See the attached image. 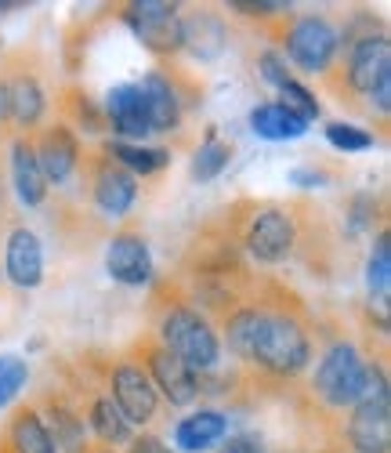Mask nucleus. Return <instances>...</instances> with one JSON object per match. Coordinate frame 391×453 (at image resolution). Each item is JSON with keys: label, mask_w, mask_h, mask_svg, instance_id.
Listing matches in <instances>:
<instances>
[{"label": "nucleus", "mask_w": 391, "mask_h": 453, "mask_svg": "<svg viewBox=\"0 0 391 453\" xmlns=\"http://www.w3.org/2000/svg\"><path fill=\"white\" fill-rule=\"evenodd\" d=\"M214 326L221 349L236 359L243 388H297L323 342V319L311 301L272 273H261L250 297Z\"/></svg>", "instance_id": "obj_1"}, {"label": "nucleus", "mask_w": 391, "mask_h": 453, "mask_svg": "<svg viewBox=\"0 0 391 453\" xmlns=\"http://www.w3.org/2000/svg\"><path fill=\"white\" fill-rule=\"evenodd\" d=\"M218 225L243 250L250 265L280 269L301 265L308 276L334 280L348 261L341 257L344 240H351L326 214V207L311 200H232L218 214ZM261 269V273H264ZM348 276V273H344Z\"/></svg>", "instance_id": "obj_2"}, {"label": "nucleus", "mask_w": 391, "mask_h": 453, "mask_svg": "<svg viewBox=\"0 0 391 453\" xmlns=\"http://www.w3.org/2000/svg\"><path fill=\"white\" fill-rule=\"evenodd\" d=\"M370 349H373L370 334H366V342H356L344 326L323 323V342H319L316 363H311V370L304 373V381L294 392L301 421L323 442L334 432V425L363 399L366 377H370Z\"/></svg>", "instance_id": "obj_3"}, {"label": "nucleus", "mask_w": 391, "mask_h": 453, "mask_svg": "<svg viewBox=\"0 0 391 453\" xmlns=\"http://www.w3.org/2000/svg\"><path fill=\"white\" fill-rule=\"evenodd\" d=\"M145 319L149 334L160 345H167L196 377H211L225 363V349L218 326L211 323L207 312L192 305V297L181 290L174 276H160L149 283V301H145Z\"/></svg>", "instance_id": "obj_4"}, {"label": "nucleus", "mask_w": 391, "mask_h": 453, "mask_svg": "<svg viewBox=\"0 0 391 453\" xmlns=\"http://www.w3.org/2000/svg\"><path fill=\"white\" fill-rule=\"evenodd\" d=\"M391 73V41L384 29H373V19H356L341 33V55L323 77L326 95L348 112L366 117V105L380 77Z\"/></svg>", "instance_id": "obj_5"}, {"label": "nucleus", "mask_w": 391, "mask_h": 453, "mask_svg": "<svg viewBox=\"0 0 391 453\" xmlns=\"http://www.w3.org/2000/svg\"><path fill=\"white\" fill-rule=\"evenodd\" d=\"M80 356L98 373L102 388L109 392V399L116 403V410L124 413V421L131 428L145 432V428H152L156 421H160L164 403H160V395H156L152 381L145 377V370L124 349L120 352H112V349H84Z\"/></svg>", "instance_id": "obj_6"}, {"label": "nucleus", "mask_w": 391, "mask_h": 453, "mask_svg": "<svg viewBox=\"0 0 391 453\" xmlns=\"http://www.w3.org/2000/svg\"><path fill=\"white\" fill-rule=\"evenodd\" d=\"M51 109V91L41 73V62L26 51H15L0 62V127L12 134H33Z\"/></svg>", "instance_id": "obj_7"}, {"label": "nucleus", "mask_w": 391, "mask_h": 453, "mask_svg": "<svg viewBox=\"0 0 391 453\" xmlns=\"http://www.w3.org/2000/svg\"><path fill=\"white\" fill-rule=\"evenodd\" d=\"M272 33V41L280 44V55L287 58V65L301 69V73H316L326 77L330 65L341 55V29L316 12H290L280 22L261 26Z\"/></svg>", "instance_id": "obj_8"}, {"label": "nucleus", "mask_w": 391, "mask_h": 453, "mask_svg": "<svg viewBox=\"0 0 391 453\" xmlns=\"http://www.w3.org/2000/svg\"><path fill=\"white\" fill-rule=\"evenodd\" d=\"M124 352L145 370V377L152 381V388H156V395H160V403H167V406H174V410H185V406H196V403L203 399L200 377H196L167 345L156 342V337H152L145 326L131 337Z\"/></svg>", "instance_id": "obj_9"}, {"label": "nucleus", "mask_w": 391, "mask_h": 453, "mask_svg": "<svg viewBox=\"0 0 391 453\" xmlns=\"http://www.w3.org/2000/svg\"><path fill=\"white\" fill-rule=\"evenodd\" d=\"M80 185H84V200L95 207L102 218H127L138 203V178L124 171L102 145L84 149L80 157Z\"/></svg>", "instance_id": "obj_10"}, {"label": "nucleus", "mask_w": 391, "mask_h": 453, "mask_svg": "<svg viewBox=\"0 0 391 453\" xmlns=\"http://www.w3.org/2000/svg\"><path fill=\"white\" fill-rule=\"evenodd\" d=\"M116 19L156 58L171 62L181 51V4H171V0H134V4H120Z\"/></svg>", "instance_id": "obj_11"}, {"label": "nucleus", "mask_w": 391, "mask_h": 453, "mask_svg": "<svg viewBox=\"0 0 391 453\" xmlns=\"http://www.w3.org/2000/svg\"><path fill=\"white\" fill-rule=\"evenodd\" d=\"M29 399H33L36 413H41L44 428L51 432L58 453H88V446H91L88 421H84L80 406H76V399L62 388V381H58L55 373H48L44 385L36 388Z\"/></svg>", "instance_id": "obj_12"}, {"label": "nucleus", "mask_w": 391, "mask_h": 453, "mask_svg": "<svg viewBox=\"0 0 391 453\" xmlns=\"http://www.w3.org/2000/svg\"><path fill=\"white\" fill-rule=\"evenodd\" d=\"M33 149H36V164L48 181V188H62L76 178L80 171V157H84V142L73 127H65L62 120H48L33 131Z\"/></svg>", "instance_id": "obj_13"}, {"label": "nucleus", "mask_w": 391, "mask_h": 453, "mask_svg": "<svg viewBox=\"0 0 391 453\" xmlns=\"http://www.w3.org/2000/svg\"><path fill=\"white\" fill-rule=\"evenodd\" d=\"M105 273L120 283V287H149L152 283V250L145 240L142 225H120L105 247Z\"/></svg>", "instance_id": "obj_14"}, {"label": "nucleus", "mask_w": 391, "mask_h": 453, "mask_svg": "<svg viewBox=\"0 0 391 453\" xmlns=\"http://www.w3.org/2000/svg\"><path fill=\"white\" fill-rule=\"evenodd\" d=\"M102 112H105V124L112 127L116 142H145L152 134L149 127V112H145V98H142V88L138 84H116L105 91V102H102Z\"/></svg>", "instance_id": "obj_15"}, {"label": "nucleus", "mask_w": 391, "mask_h": 453, "mask_svg": "<svg viewBox=\"0 0 391 453\" xmlns=\"http://www.w3.org/2000/svg\"><path fill=\"white\" fill-rule=\"evenodd\" d=\"M8 174H12V188L26 211L44 207L51 188L41 174V164H36V149H33V134H12L8 145Z\"/></svg>", "instance_id": "obj_16"}, {"label": "nucleus", "mask_w": 391, "mask_h": 453, "mask_svg": "<svg viewBox=\"0 0 391 453\" xmlns=\"http://www.w3.org/2000/svg\"><path fill=\"white\" fill-rule=\"evenodd\" d=\"M4 276L19 290H36L44 283V247L41 236L26 225H15L4 236Z\"/></svg>", "instance_id": "obj_17"}, {"label": "nucleus", "mask_w": 391, "mask_h": 453, "mask_svg": "<svg viewBox=\"0 0 391 453\" xmlns=\"http://www.w3.org/2000/svg\"><path fill=\"white\" fill-rule=\"evenodd\" d=\"M0 453H58L33 399L12 406L4 428H0Z\"/></svg>", "instance_id": "obj_18"}, {"label": "nucleus", "mask_w": 391, "mask_h": 453, "mask_svg": "<svg viewBox=\"0 0 391 453\" xmlns=\"http://www.w3.org/2000/svg\"><path fill=\"white\" fill-rule=\"evenodd\" d=\"M225 48H228V26L218 12L211 8L181 12V51H188L200 62H214L225 55Z\"/></svg>", "instance_id": "obj_19"}, {"label": "nucleus", "mask_w": 391, "mask_h": 453, "mask_svg": "<svg viewBox=\"0 0 391 453\" xmlns=\"http://www.w3.org/2000/svg\"><path fill=\"white\" fill-rule=\"evenodd\" d=\"M55 105H58V120L65 127H73V131H88V134H105L109 131L102 105L80 84H65L55 95Z\"/></svg>", "instance_id": "obj_20"}, {"label": "nucleus", "mask_w": 391, "mask_h": 453, "mask_svg": "<svg viewBox=\"0 0 391 453\" xmlns=\"http://www.w3.org/2000/svg\"><path fill=\"white\" fill-rule=\"evenodd\" d=\"M228 432V418L225 410H214V406H200L196 413H188V418L178 421L174 428V439L181 449H192V453H203L207 446L221 442Z\"/></svg>", "instance_id": "obj_21"}, {"label": "nucleus", "mask_w": 391, "mask_h": 453, "mask_svg": "<svg viewBox=\"0 0 391 453\" xmlns=\"http://www.w3.org/2000/svg\"><path fill=\"white\" fill-rule=\"evenodd\" d=\"M366 305L387 312V297H391V233L387 225L373 233V247L366 254Z\"/></svg>", "instance_id": "obj_22"}, {"label": "nucleus", "mask_w": 391, "mask_h": 453, "mask_svg": "<svg viewBox=\"0 0 391 453\" xmlns=\"http://www.w3.org/2000/svg\"><path fill=\"white\" fill-rule=\"evenodd\" d=\"M105 153L120 164L124 171H131L134 178H145V174H160L167 164H171V149H160V145H138V142H116V138H105L102 142Z\"/></svg>", "instance_id": "obj_23"}, {"label": "nucleus", "mask_w": 391, "mask_h": 453, "mask_svg": "<svg viewBox=\"0 0 391 453\" xmlns=\"http://www.w3.org/2000/svg\"><path fill=\"white\" fill-rule=\"evenodd\" d=\"M250 131L268 142H290V138H301L308 124L280 102H261L250 109Z\"/></svg>", "instance_id": "obj_24"}, {"label": "nucleus", "mask_w": 391, "mask_h": 453, "mask_svg": "<svg viewBox=\"0 0 391 453\" xmlns=\"http://www.w3.org/2000/svg\"><path fill=\"white\" fill-rule=\"evenodd\" d=\"M232 164V142H225V138H218L214 131L207 134V142H200V149L192 153V167H188V174H192V181H214L225 167Z\"/></svg>", "instance_id": "obj_25"}, {"label": "nucleus", "mask_w": 391, "mask_h": 453, "mask_svg": "<svg viewBox=\"0 0 391 453\" xmlns=\"http://www.w3.org/2000/svg\"><path fill=\"white\" fill-rule=\"evenodd\" d=\"M29 381V366L22 356H0V410L12 406L19 399V392Z\"/></svg>", "instance_id": "obj_26"}, {"label": "nucleus", "mask_w": 391, "mask_h": 453, "mask_svg": "<svg viewBox=\"0 0 391 453\" xmlns=\"http://www.w3.org/2000/svg\"><path fill=\"white\" fill-rule=\"evenodd\" d=\"M326 142L334 149H341V153H363V149H370L377 138H373V131H366L359 124L334 120V124H326Z\"/></svg>", "instance_id": "obj_27"}, {"label": "nucleus", "mask_w": 391, "mask_h": 453, "mask_svg": "<svg viewBox=\"0 0 391 453\" xmlns=\"http://www.w3.org/2000/svg\"><path fill=\"white\" fill-rule=\"evenodd\" d=\"M225 8L240 19H254L257 26L280 22L283 15H290V4H283V0H228Z\"/></svg>", "instance_id": "obj_28"}, {"label": "nucleus", "mask_w": 391, "mask_h": 453, "mask_svg": "<svg viewBox=\"0 0 391 453\" xmlns=\"http://www.w3.org/2000/svg\"><path fill=\"white\" fill-rule=\"evenodd\" d=\"M276 91H280V105H287L290 112H297L304 124H311V120L319 117V98L311 95V88H304L301 81L290 77V81H287L283 88H276Z\"/></svg>", "instance_id": "obj_29"}, {"label": "nucleus", "mask_w": 391, "mask_h": 453, "mask_svg": "<svg viewBox=\"0 0 391 453\" xmlns=\"http://www.w3.org/2000/svg\"><path fill=\"white\" fill-rule=\"evenodd\" d=\"M257 69H261V77L272 84V88H283L294 73H290V65H287V58L280 55V51H261L257 55Z\"/></svg>", "instance_id": "obj_30"}, {"label": "nucleus", "mask_w": 391, "mask_h": 453, "mask_svg": "<svg viewBox=\"0 0 391 453\" xmlns=\"http://www.w3.org/2000/svg\"><path fill=\"white\" fill-rule=\"evenodd\" d=\"M124 453H174V449L167 446L164 435H156V432H134Z\"/></svg>", "instance_id": "obj_31"}, {"label": "nucleus", "mask_w": 391, "mask_h": 453, "mask_svg": "<svg viewBox=\"0 0 391 453\" xmlns=\"http://www.w3.org/2000/svg\"><path fill=\"white\" fill-rule=\"evenodd\" d=\"M218 453H264V442L254 432H240V435H228V442H221Z\"/></svg>", "instance_id": "obj_32"}, {"label": "nucleus", "mask_w": 391, "mask_h": 453, "mask_svg": "<svg viewBox=\"0 0 391 453\" xmlns=\"http://www.w3.org/2000/svg\"><path fill=\"white\" fill-rule=\"evenodd\" d=\"M88 453H120V449H112V446H102V442H91Z\"/></svg>", "instance_id": "obj_33"}, {"label": "nucleus", "mask_w": 391, "mask_h": 453, "mask_svg": "<svg viewBox=\"0 0 391 453\" xmlns=\"http://www.w3.org/2000/svg\"><path fill=\"white\" fill-rule=\"evenodd\" d=\"M311 453H344V449H311Z\"/></svg>", "instance_id": "obj_34"}, {"label": "nucleus", "mask_w": 391, "mask_h": 453, "mask_svg": "<svg viewBox=\"0 0 391 453\" xmlns=\"http://www.w3.org/2000/svg\"><path fill=\"white\" fill-rule=\"evenodd\" d=\"M290 453H304V449H290Z\"/></svg>", "instance_id": "obj_35"}, {"label": "nucleus", "mask_w": 391, "mask_h": 453, "mask_svg": "<svg viewBox=\"0 0 391 453\" xmlns=\"http://www.w3.org/2000/svg\"><path fill=\"white\" fill-rule=\"evenodd\" d=\"M0 207H4V196H0Z\"/></svg>", "instance_id": "obj_36"}]
</instances>
